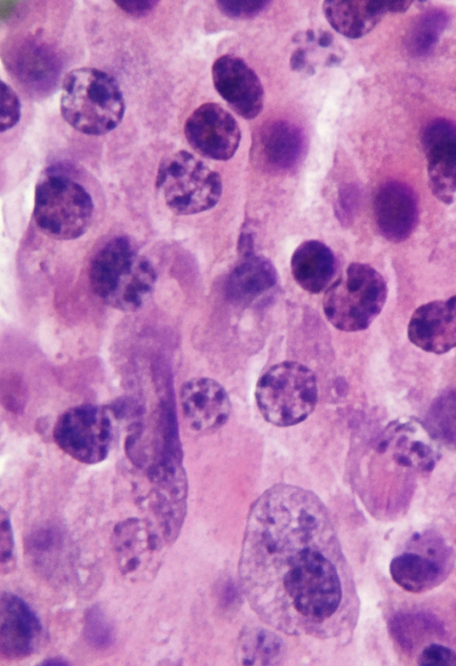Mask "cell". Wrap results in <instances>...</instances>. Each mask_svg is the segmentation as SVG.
I'll return each mask as SVG.
<instances>
[{
  "label": "cell",
  "instance_id": "6da1fadb",
  "mask_svg": "<svg viewBox=\"0 0 456 666\" xmlns=\"http://www.w3.org/2000/svg\"><path fill=\"white\" fill-rule=\"evenodd\" d=\"M238 568L251 609L277 631L330 639L355 627L353 574L330 513L312 491L279 483L257 497Z\"/></svg>",
  "mask_w": 456,
  "mask_h": 666
},
{
  "label": "cell",
  "instance_id": "7a4b0ae2",
  "mask_svg": "<svg viewBox=\"0 0 456 666\" xmlns=\"http://www.w3.org/2000/svg\"><path fill=\"white\" fill-rule=\"evenodd\" d=\"M92 292L113 308L138 310L152 292L155 268L126 236L108 242L94 257L89 267Z\"/></svg>",
  "mask_w": 456,
  "mask_h": 666
},
{
  "label": "cell",
  "instance_id": "3957f363",
  "mask_svg": "<svg viewBox=\"0 0 456 666\" xmlns=\"http://www.w3.org/2000/svg\"><path fill=\"white\" fill-rule=\"evenodd\" d=\"M125 110L122 90L108 72L81 67L64 76L60 111L75 130L87 136L105 135L120 124Z\"/></svg>",
  "mask_w": 456,
  "mask_h": 666
},
{
  "label": "cell",
  "instance_id": "277c9868",
  "mask_svg": "<svg viewBox=\"0 0 456 666\" xmlns=\"http://www.w3.org/2000/svg\"><path fill=\"white\" fill-rule=\"evenodd\" d=\"M255 399L263 418L271 424L278 427L298 424L316 407V376L309 367L298 362L275 364L259 377Z\"/></svg>",
  "mask_w": 456,
  "mask_h": 666
},
{
  "label": "cell",
  "instance_id": "5b68a950",
  "mask_svg": "<svg viewBox=\"0 0 456 666\" xmlns=\"http://www.w3.org/2000/svg\"><path fill=\"white\" fill-rule=\"evenodd\" d=\"M387 296L386 281L374 267L352 263L326 291L323 312L340 331H362L381 312Z\"/></svg>",
  "mask_w": 456,
  "mask_h": 666
},
{
  "label": "cell",
  "instance_id": "8992f818",
  "mask_svg": "<svg viewBox=\"0 0 456 666\" xmlns=\"http://www.w3.org/2000/svg\"><path fill=\"white\" fill-rule=\"evenodd\" d=\"M93 214L90 193L73 178L49 171L37 181L33 218L47 236L61 241L77 239L88 229Z\"/></svg>",
  "mask_w": 456,
  "mask_h": 666
},
{
  "label": "cell",
  "instance_id": "52a82bcc",
  "mask_svg": "<svg viewBox=\"0 0 456 666\" xmlns=\"http://www.w3.org/2000/svg\"><path fill=\"white\" fill-rule=\"evenodd\" d=\"M155 185L161 190L167 208L176 215H192L212 209L223 190L220 175L185 150L160 161Z\"/></svg>",
  "mask_w": 456,
  "mask_h": 666
},
{
  "label": "cell",
  "instance_id": "ba28073f",
  "mask_svg": "<svg viewBox=\"0 0 456 666\" xmlns=\"http://www.w3.org/2000/svg\"><path fill=\"white\" fill-rule=\"evenodd\" d=\"M456 553L438 532L427 530L411 535L389 564L392 580L403 590L422 593L443 583L452 572Z\"/></svg>",
  "mask_w": 456,
  "mask_h": 666
},
{
  "label": "cell",
  "instance_id": "9c48e42d",
  "mask_svg": "<svg viewBox=\"0 0 456 666\" xmlns=\"http://www.w3.org/2000/svg\"><path fill=\"white\" fill-rule=\"evenodd\" d=\"M112 433L109 409L83 404L59 416L53 436L56 445L69 456L83 464L94 465L107 457Z\"/></svg>",
  "mask_w": 456,
  "mask_h": 666
},
{
  "label": "cell",
  "instance_id": "30bf717a",
  "mask_svg": "<svg viewBox=\"0 0 456 666\" xmlns=\"http://www.w3.org/2000/svg\"><path fill=\"white\" fill-rule=\"evenodd\" d=\"M183 132L196 152L216 160L231 159L241 138L236 119L216 103H206L195 109L187 118Z\"/></svg>",
  "mask_w": 456,
  "mask_h": 666
},
{
  "label": "cell",
  "instance_id": "8fae6325",
  "mask_svg": "<svg viewBox=\"0 0 456 666\" xmlns=\"http://www.w3.org/2000/svg\"><path fill=\"white\" fill-rule=\"evenodd\" d=\"M112 545L121 573L131 580L149 578L159 567L162 542L146 521L128 518L118 522Z\"/></svg>",
  "mask_w": 456,
  "mask_h": 666
},
{
  "label": "cell",
  "instance_id": "7c38bea8",
  "mask_svg": "<svg viewBox=\"0 0 456 666\" xmlns=\"http://www.w3.org/2000/svg\"><path fill=\"white\" fill-rule=\"evenodd\" d=\"M429 187L441 201L450 204L456 193V123L446 119L430 121L421 134Z\"/></svg>",
  "mask_w": 456,
  "mask_h": 666
},
{
  "label": "cell",
  "instance_id": "4fadbf2b",
  "mask_svg": "<svg viewBox=\"0 0 456 666\" xmlns=\"http://www.w3.org/2000/svg\"><path fill=\"white\" fill-rule=\"evenodd\" d=\"M211 73L216 92L238 115L252 119L262 111V83L244 60L234 55H222L214 62Z\"/></svg>",
  "mask_w": 456,
  "mask_h": 666
},
{
  "label": "cell",
  "instance_id": "5bb4252c",
  "mask_svg": "<svg viewBox=\"0 0 456 666\" xmlns=\"http://www.w3.org/2000/svg\"><path fill=\"white\" fill-rule=\"evenodd\" d=\"M42 624L32 608L20 596L3 592L0 597V653L10 661L31 655L38 647Z\"/></svg>",
  "mask_w": 456,
  "mask_h": 666
},
{
  "label": "cell",
  "instance_id": "9a60e30c",
  "mask_svg": "<svg viewBox=\"0 0 456 666\" xmlns=\"http://www.w3.org/2000/svg\"><path fill=\"white\" fill-rule=\"evenodd\" d=\"M180 404L189 426L203 433L223 427L232 410L224 388L208 377H196L185 382L180 390Z\"/></svg>",
  "mask_w": 456,
  "mask_h": 666
},
{
  "label": "cell",
  "instance_id": "2e32d148",
  "mask_svg": "<svg viewBox=\"0 0 456 666\" xmlns=\"http://www.w3.org/2000/svg\"><path fill=\"white\" fill-rule=\"evenodd\" d=\"M305 140L302 130L286 120L265 123L256 135L252 157L261 169L287 173L302 160Z\"/></svg>",
  "mask_w": 456,
  "mask_h": 666
},
{
  "label": "cell",
  "instance_id": "e0dca14e",
  "mask_svg": "<svg viewBox=\"0 0 456 666\" xmlns=\"http://www.w3.org/2000/svg\"><path fill=\"white\" fill-rule=\"evenodd\" d=\"M373 211L380 234L389 242L401 243L412 234L418 224V198L406 184L388 181L377 190Z\"/></svg>",
  "mask_w": 456,
  "mask_h": 666
},
{
  "label": "cell",
  "instance_id": "ac0fdd59",
  "mask_svg": "<svg viewBox=\"0 0 456 666\" xmlns=\"http://www.w3.org/2000/svg\"><path fill=\"white\" fill-rule=\"evenodd\" d=\"M411 343L424 351L443 354L456 347V295L419 306L408 325Z\"/></svg>",
  "mask_w": 456,
  "mask_h": 666
},
{
  "label": "cell",
  "instance_id": "d6986e66",
  "mask_svg": "<svg viewBox=\"0 0 456 666\" xmlns=\"http://www.w3.org/2000/svg\"><path fill=\"white\" fill-rule=\"evenodd\" d=\"M406 0H327L323 13L331 27L349 38L368 34L387 12H403L411 4Z\"/></svg>",
  "mask_w": 456,
  "mask_h": 666
},
{
  "label": "cell",
  "instance_id": "ffe728a7",
  "mask_svg": "<svg viewBox=\"0 0 456 666\" xmlns=\"http://www.w3.org/2000/svg\"><path fill=\"white\" fill-rule=\"evenodd\" d=\"M290 267L301 288L310 293H319L328 286L334 275L335 257L323 243L308 240L295 250Z\"/></svg>",
  "mask_w": 456,
  "mask_h": 666
},
{
  "label": "cell",
  "instance_id": "44dd1931",
  "mask_svg": "<svg viewBox=\"0 0 456 666\" xmlns=\"http://www.w3.org/2000/svg\"><path fill=\"white\" fill-rule=\"evenodd\" d=\"M276 282L273 263L264 256L249 253L229 274L225 294L233 302H248L272 289Z\"/></svg>",
  "mask_w": 456,
  "mask_h": 666
},
{
  "label": "cell",
  "instance_id": "7402d4cb",
  "mask_svg": "<svg viewBox=\"0 0 456 666\" xmlns=\"http://www.w3.org/2000/svg\"><path fill=\"white\" fill-rule=\"evenodd\" d=\"M11 70L25 85L51 88L60 74V62L56 54L45 45L25 40L14 47L8 55Z\"/></svg>",
  "mask_w": 456,
  "mask_h": 666
},
{
  "label": "cell",
  "instance_id": "603a6c76",
  "mask_svg": "<svg viewBox=\"0 0 456 666\" xmlns=\"http://www.w3.org/2000/svg\"><path fill=\"white\" fill-rule=\"evenodd\" d=\"M286 653L282 638L262 626L245 628L237 645V660L244 665H276Z\"/></svg>",
  "mask_w": 456,
  "mask_h": 666
},
{
  "label": "cell",
  "instance_id": "cb8c5ba5",
  "mask_svg": "<svg viewBox=\"0 0 456 666\" xmlns=\"http://www.w3.org/2000/svg\"><path fill=\"white\" fill-rule=\"evenodd\" d=\"M64 546L63 532L54 525L40 526L25 539L27 555L38 570L49 576L58 568Z\"/></svg>",
  "mask_w": 456,
  "mask_h": 666
},
{
  "label": "cell",
  "instance_id": "d4e9b609",
  "mask_svg": "<svg viewBox=\"0 0 456 666\" xmlns=\"http://www.w3.org/2000/svg\"><path fill=\"white\" fill-rule=\"evenodd\" d=\"M448 20V15L442 10H430L420 14L406 34L407 50L415 56L429 53L446 29Z\"/></svg>",
  "mask_w": 456,
  "mask_h": 666
},
{
  "label": "cell",
  "instance_id": "484cf974",
  "mask_svg": "<svg viewBox=\"0 0 456 666\" xmlns=\"http://www.w3.org/2000/svg\"><path fill=\"white\" fill-rule=\"evenodd\" d=\"M429 434L456 448V391H446L431 404L426 417Z\"/></svg>",
  "mask_w": 456,
  "mask_h": 666
},
{
  "label": "cell",
  "instance_id": "4316f807",
  "mask_svg": "<svg viewBox=\"0 0 456 666\" xmlns=\"http://www.w3.org/2000/svg\"><path fill=\"white\" fill-rule=\"evenodd\" d=\"M83 634L86 641L95 649L103 650L112 645L113 627L98 605H93L86 610Z\"/></svg>",
  "mask_w": 456,
  "mask_h": 666
},
{
  "label": "cell",
  "instance_id": "83f0119b",
  "mask_svg": "<svg viewBox=\"0 0 456 666\" xmlns=\"http://www.w3.org/2000/svg\"><path fill=\"white\" fill-rule=\"evenodd\" d=\"M20 119V103L17 94L4 80L1 81L0 130L15 127Z\"/></svg>",
  "mask_w": 456,
  "mask_h": 666
},
{
  "label": "cell",
  "instance_id": "f1b7e54d",
  "mask_svg": "<svg viewBox=\"0 0 456 666\" xmlns=\"http://www.w3.org/2000/svg\"><path fill=\"white\" fill-rule=\"evenodd\" d=\"M217 8L225 16L231 19L253 18L262 12L271 4V1H233L218 0L216 2Z\"/></svg>",
  "mask_w": 456,
  "mask_h": 666
},
{
  "label": "cell",
  "instance_id": "f546056e",
  "mask_svg": "<svg viewBox=\"0 0 456 666\" xmlns=\"http://www.w3.org/2000/svg\"><path fill=\"white\" fill-rule=\"evenodd\" d=\"M417 662L422 666H456V650L442 643H430L422 647Z\"/></svg>",
  "mask_w": 456,
  "mask_h": 666
},
{
  "label": "cell",
  "instance_id": "4dcf8cb0",
  "mask_svg": "<svg viewBox=\"0 0 456 666\" xmlns=\"http://www.w3.org/2000/svg\"><path fill=\"white\" fill-rule=\"evenodd\" d=\"M0 564L3 573H8L14 567V540L8 514L0 512Z\"/></svg>",
  "mask_w": 456,
  "mask_h": 666
},
{
  "label": "cell",
  "instance_id": "1f68e13d",
  "mask_svg": "<svg viewBox=\"0 0 456 666\" xmlns=\"http://www.w3.org/2000/svg\"><path fill=\"white\" fill-rule=\"evenodd\" d=\"M115 4L126 13L134 17H142L151 12L159 4L156 0L131 1L119 0Z\"/></svg>",
  "mask_w": 456,
  "mask_h": 666
},
{
  "label": "cell",
  "instance_id": "d6a6232c",
  "mask_svg": "<svg viewBox=\"0 0 456 666\" xmlns=\"http://www.w3.org/2000/svg\"><path fill=\"white\" fill-rule=\"evenodd\" d=\"M290 67L292 70L299 71L307 69L308 55L305 48H297L290 57Z\"/></svg>",
  "mask_w": 456,
  "mask_h": 666
},
{
  "label": "cell",
  "instance_id": "836d02e7",
  "mask_svg": "<svg viewBox=\"0 0 456 666\" xmlns=\"http://www.w3.org/2000/svg\"><path fill=\"white\" fill-rule=\"evenodd\" d=\"M41 665H69V663L61 657H51L44 660Z\"/></svg>",
  "mask_w": 456,
  "mask_h": 666
}]
</instances>
